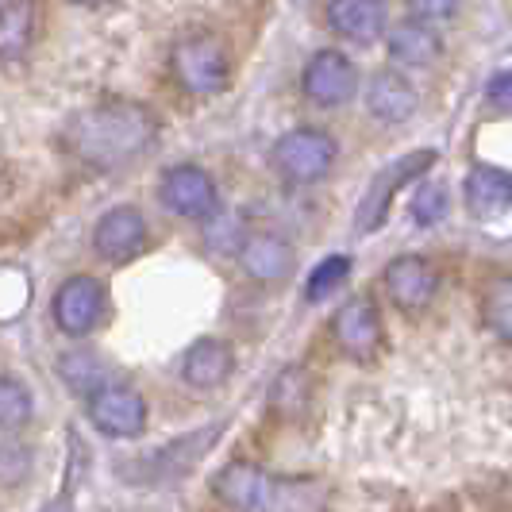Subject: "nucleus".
I'll return each instance as SVG.
<instances>
[{
  "mask_svg": "<svg viewBox=\"0 0 512 512\" xmlns=\"http://www.w3.org/2000/svg\"><path fill=\"white\" fill-rule=\"evenodd\" d=\"M332 335L339 351L355 362H370L382 351V312L370 297H351L332 316Z\"/></svg>",
  "mask_w": 512,
  "mask_h": 512,
  "instance_id": "10",
  "label": "nucleus"
},
{
  "mask_svg": "<svg viewBox=\"0 0 512 512\" xmlns=\"http://www.w3.org/2000/svg\"><path fill=\"white\" fill-rule=\"evenodd\" d=\"M239 266L247 270V278H255L262 285H274V282H285L289 274H293V247H289V239L282 235H274V231H251V235H243V243H239Z\"/></svg>",
  "mask_w": 512,
  "mask_h": 512,
  "instance_id": "13",
  "label": "nucleus"
},
{
  "mask_svg": "<svg viewBox=\"0 0 512 512\" xmlns=\"http://www.w3.org/2000/svg\"><path fill=\"white\" fill-rule=\"evenodd\" d=\"M443 216H447V189L439 181H420L412 189V220L420 228H436Z\"/></svg>",
  "mask_w": 512,
  "mask_h": 512,
  "instance_id": "24",
  "label": "nucleus"
},
{
  "mask_svg": "<svg viewBox=\"0 0 512 512\" xmlns=\"http://www.w3.org/2000/svg\"><path fill=\"white\" fill-rule=\"evenodd\" d=\"M412 12V20H420V24H432V20H447V16H455V8H459V0H405Z\"/></svg>",
  "mask_w": 512,
  "mask_h": 512,
  "instance_id": "26",
  "label": "nucleus"
},
{
  "mask_svg": "<svg viewBox=\"0 0 512 512\" xmlns=\"http://www.w3.org/2000/svg\"><path fill=\"white\" fill-rule=\"evenodd\" d=\"M158 139V116L139 101H101L74 112L62 128V147L93 170H120L147 154Z\"/></svg>",
  "mask_w": 512,
  "mask_h": 512,
  "instance_id": "1",
  "label": "nucleus"
},
{
  "mask_svg": "<svg viewBox=\"0 0 512 512\" xmlns=\"http://www.w3.org/2000/svg\"><path fill=\"white\" fill-rule=\"evenodd\" d=\"M486 101L501 112H512V70H501L497 77H489Z\"/></svg>",
  "mask_w": 512,
  "mask_h": 512,
  "instance_id": "27",
  "label": "nucleus"
},
{
  "mask_svg": "<svg viewBox=\"0 0 512 512\" xmlns=\"http://www.w3.org/2000/svg\"><path fill=\"white\" fill-rule=\"evenodd\" d=\"M385 297L401 312H424L432 305L439 289V274L432 270V262L420 255H397L382 274Z\"/></svg>",
  "mask_w": 512,
  "mask_h": 512,
  "instance_id": "12",
  "label": "nucleus"
},
{
  "mask_svg": "<svg viewBox=\"0 0 512 512\" xmlns=\"http://www.w3.org/2000/svg\"><path fill=\"white\" fill-rule=\"evenodd\" d=\"M35 412V401L16 378H0V428H24Z\"/></svg>",
  "mask_w": 512,
  "mask_h": 512,
  "instance_id": "23",
  "label": "nucleus"
},
{
  "mask_svg": "<svg viewBox=\"0 0 512 512\" xmlns=\"http://www.w3.org/2000/svg\"><path fill=\"white\" fill-rule=\"evenodd\" d=\"M324 16L339 39L370 47L385 31V0H328Z\"/></svg>",
  "mask_w": 512,
  "mask_h": 512,
  "instance_id": "15",
  "label": "nucleus"
},
{
  "mask_svg": "<svg viewBox=\"0 0 512 512\" xmlns=\"http://www.w3.org/2000/svg\"><path fill=\"white\" fill-rule=\"evenodd\" d=\"M385 47H389L393 62H401L409 70H428V66H436L439 54H443V43H439V35L432 31V24H420L412 16L389 27Z\"/></svg>",
  "mask_w": 512,
  "mask_h": 512,
  "instance_id": "16",
  "label": "nucleus"
},
{
  "mask_svg": "<svg viewBox=\"0 0 512 512\" xmlns=\"http://www.w3.org/2000/svg\"><path fill=\"white\" fill-rule=\"evenodd\" d=\"M70 4H77V8H104L108 0H70Z\"/></svg>",
  "mask_w": 512,
  "mask_h": 512,
  "instance_id": "28",
  "label": "nucleus"
},
{
  "mask_svg": "<svg viewBox=\"0 0 512 512\" xmlns=\"http://www.w3.org/2000/svg\"><path fill=\"white\" fill-rule=\"evenodd\" d=\"M231 370H235V355L224 339H197L181 359V378L193 389H216L228 382Z\"/></svg>",
  "mask_w": 512,
  "mask_h": 512,
  "instance_id": "17",
  "label": "nucleus"
},
{
  "mask_svg": "<svg viewBox=\"0 0 512 512\" xmlns=\"http://www.w3.org/2000/svg\"><path fill=\"white\" fill-rule=\"evenodd\" d=\"M170 70L185 93L193 97H216L220 89H228L231 81V58L228 47L216 35H189L178 39L170 51Z\"/></svg>",
  "mask_w": 512,
  "mask_h": 512,
  "instance_id": "3",
  "label": "nucleus"
},
{
  "mask_svg": "<svg viewBox=\"0 0 512 512\" xmlns=\"http://www.w3.org/2000/svg\"><path fill=\"white\" fill-rule=\"evenodd\" d=\"M351 278V258L347 255H328L312 274H308L305 282V297L308 301H324V297H332L339 285Z\"/></svg>",
  "mask_w": 512,
  "mask_h": 512,
  "instance_id": "22",
  "label": "nucleus"
},
{
  "mask_svg": "<svg viewBox=\"0 0 512 512\" xmlns=\"http://www.w3.org/2000/svg\"><path fill=\"white\" fill-rule=\"evenodd\" d=\"M355 85H359V70L343 51H316L301 74V93L320 108L347 104L355 97Z\"/></svg>",
  "mask_w": 512,
  "mask_h": 512,
  "instance_id": "9",
  "label": "nucleus"
},
{
  "mask_svg": "<svg viewBox=\"0 0 512 512\" xmlns=\"http://www.w3.org/2000/svg\"><path fill=\"white\" fill-rule=\"evenodd\" d=\"M432 162H436V151H412V154L393 158L389 166H382V170L370 178L366 193H362L359 216H355V224H359L362 235H370V231L382 228L385 216H389V205H393V193H397L401 185H409L412 178L428 174Z\"/></svg>",
  "mask_w": 512,
  "mask_h": 512,
  "instance_id": "7",
  "label": "nucleus"
},
{
  "mask_svg": "<svg viewBox=\"0 0 512 512\" xmlns=\"http://www.w3.org/2000/svg\"><path fill=\"white\" fill-rule=\"evenodd\" d=\"M93 428L112 439H139L147 432V401L131 385H101L89 393Z\"/></svg>",
  "mask_w": 512,
  "mask_h": 512,
  "instance_id": "8",
  "label": "nucleus"
},
{
  "mask_svg": "<svg viewBox=\"0 0 512 512\" xmlns=\"http://www.w3.org/2000/svg\"><path fill=\"white\" fill-rule=\"evenodd\" d=\"M366 112L374 120H382V124H405L416 112V89L401 74L382 70L366 85Z\"/></svg>",
  "mask_w": 512,
  "mask_h": 512,
  "instance_id": "18",
  "label": "nucleus"
},
{
  "mask_svg": "<svg viewBox=\"0 0 512 512\" xmlns=\"http://www.w3.org/2000/svg\"><path fill=\"white\" fill-rule=\"evenodd\" d=\"M335 154H339V147H335V139L328 131L293 128L274 143L270 162L289 185H316V181H324L332 174Z\"/></svg>",
  "mask_w": 512,
  "mask_h": 512,
  "instance_id": "4",
  "label": "nucleus"
},
{
  "mask_svg": "<svg viewBox=\"0 0 512 512\" xmlns=\"http://www.w3.org/2000/svg\"><path fill=\"white\" fill-rule=\"evenodd\" d=\"M58 374H62V378H66L70 385H74V389H93V385L101 389V385H104L101 382L104 366L93 359L89 351H70L66 359L58 362Z\"/></svg>",
  "mask_w": 512,
  "mask_h": 512,
  "instance_id": "25",
  "label": "nucleus"
},
{
  "mask_svg": "<svg viewBox=\"0 0 512 512\" xmlns=\"http://www.w3.org/2000/svg\"><path fill=\"white\" fill-rule=\"evenodd\" d=\"M158 201L166 212H174L181 220H212L220 212V189H216V181L205 166L178 162V166L162 170Z\"/></svg>",
  "mask_w": 512,
  "mask_h": 512,
  "instance_id": "5",
  "label": "nucleus"
},
{
  "mask_svg": "<svg viewBox=\"0 0 512 512\" xmlns=\"http://www.w3.org/2000/svg\"><path fill=\"white\" fill-rule=\"evenodd\" d=\"M308 397H312V378L301 366H285L270 385V409L282 412V416H301Z\"/></svg>",
  "mask_w": 512,
  "mask_h": 512,
  "instance_id": "21",
  "label": "nucleus"
},
{
  "mask_svg": "<svg viewBox=\"0 0 512 512\" xmlns=\"http://www.w3.org/2000/svg\"><path fill=\"white\" fill-rule=\"evenodd\" d=\"M462 193H466V208L474 220H501L512 212V174L497 170V166H470V174L462 178Z\"/></svg>",
  "mask_w": 512,
  "mask_h": 512,
  "instance_id": "14",
  "label": "nucleus"
},
{
  "mask_svg": "<svg viewBox=\"0 0 512 512\" xmlns=\"http://www.w3.org/2000/svg\"><path fill=\"white\" fill-rule=\"evenodd\" d=\"M212 493L231 512H324L332 501L328 482L312 474H270L255 462H228L224 470H216Z\"/></svg>",
  "mask_w": 512,
  "mask_h": 512,
  "instance_id": "2",
  "label": "nucleus"
},
{
  "mask_svg": "<svg viewBox=\"0 0 512 512\" xmlns=\"http://www.w3.org/2000/svg\"><path fill=\"white\" fill-rule=\"evenodd\" d=\"M143 247H147V216L135 205L108 208L93 228V251L112 266H124L131 258H139Z\"/></svg>",
  "mask_w": 512,
  "mask_h": 512,
  "instance_id": "11",
  "label": "nucleus"
},
{
  "mask_svg": "<svg viewBox=\"0 0 512 512\" xmlns=\"http://www.w3.org/2000/svg\"><path fill=\"white\" fill-rule=\"evenodd\" d=\"M35 35H39V0H4L0 4V62L24 58Z\"/></svg>",
  "mask_w": 512,
  "mask_h": 512,
  "instance_id": "19",
  "label": "nucleus"
},
{
  "mask_svg": "<svg viewBox=\"0 0 512 512\" xmlns=\"http://www.w3.org/2000/svg\"><path fill=\"white\" fill-rule=\"evenodd\" d=\"M104 312H108V293L104 282L93 274H74L58 285L51 301V316L58 324V332L70 339H85L101 328Z\"/></svg>",
  "mask_w": 512,
  "mask_h": 512,
  "instance_id": "6",
  "label": "nucleus"
},
{
  "mask_svg": "<svg viewBox=\"0 0 512 512\" xmlns=\"http://www.w3.org/2000/svg\"><path fill=\"white\" fill-rule=\"evenodd\" d=\"M482 324L497 339L512 343V274H501L482 289Z\"/></svg>",
  "mask_w": 512,
  "mask_h": 512,
  "instance_id": "20",
  "label": "nucleus"
}]
</instances>
